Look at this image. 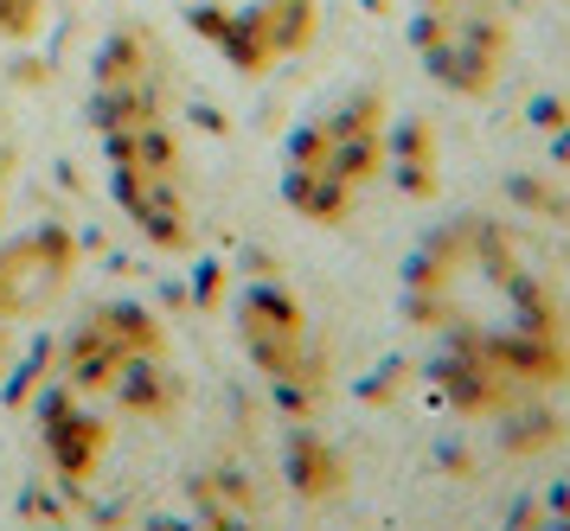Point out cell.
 <instances>
[{
    "mask_svg": "<svg viewBox=\"0 0 570 531\" xmlns=\"http://www.w3.org/2000/svg\"><path fill=\"white\" fill-rule=\"evenodd\" d=\"M97 135L109 154V186L116 205L167 250L193 244V212H186V174L180 141L167 122V77L160 51L148 46L141 26H116L109 46L97 51V97H90Z\"/></svg>",
    "mask_w": 570,
    "mask_h": 531,
    "instance_id": "1",
    "label": "cell"
},
{
    "mask_svg": "<svg viewBox=\"0 0 570 531\" xmlns=\"http://www.w3.org/2000/svg\"><path fill=\"white\" fill-rule=\"evenodd\" d=\"M148 358H160V327L141 307H97L71 346H65V372L71 391H122V378H135Z\"/></svg>",
    "mask_w": 570,
    "mask_h": 531,
    "instance_id": "2",
    "label": "cell"
},
{
    "mask_svg": "<svg viewBox=\"0 0 570 531\" xmlns=\"http://www.w3.org/2000/svg\"><path fill=\"white\" fill-rule=\"evenodd\" d=\"M365 160H372V102L346 109L334 122H314L295 148V179L288 193L302 212H340V193L360 186Z\"/></svg>",
    "mask_w": 570,
    "mask_h": 531,
    "instance_id": "3",
    "label": "cell"
},
{
    "mask_svg": "<svg viewBox=\"0 0 570 531\" xmlns=\"http://www.w3.org/2000/svg\"><path fill=\"white\" fill-rule=\"evenodd\" d=\"M78 269L71 230L39 225L13 244H0V321H32L65 295V282Z\"/></svg>",
    "mask_w": 570,
    "mask_h": 531,
    "instance_id": "4",
    "label": "cell"
},
{
    "mask_svg": "<svg viewBox=\"0 0 570 531\" xmlns=\"http://www.w3.org/2000/svg\"><path fill=\"white\" fill-rule=\"evenodd\" d=\"M46 20V0H0V32L7 39H32Z\"/></svg>",
    "mask_w": 570,
    "mask_h": 531,
    "instance_id": "5",
    "label": "cell"
}]
</instances>
